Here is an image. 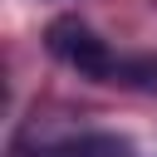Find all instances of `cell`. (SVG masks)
Masks as SVG:
<instances>
[{"label":"cell","instance_id":"obj_1","mask_svg":"<svg viewBox=\"0 0 157 157\" xmlns=\"http://www.w3.org/2000/svg\"><path fill=\"white\" fill-rule=\"evenodd\" d=\"M44 39H49L54 59H64L69 69H78V74H88V78H98V83H123V88H147V93H157V59H147V54H113V44L98 39V34H93L83 20H74V15L54 20Z\"/></svg>","mask_w":157,"mask_h":157},{"label":"cell","instance_id":"obj_2","mask_svg":"<svg viewBox=\"0 0 157 157\" xmlns=\"http://www.w3.org/2000/svg\"><path fill=\"white\" fill-rule=\"evenodd\" d=\"M39 157H128V142H118V137H98V132H83V137H69V142L44 147Z\"/></svg>","mask_w":157,"mask_h":157}]
</instances>
